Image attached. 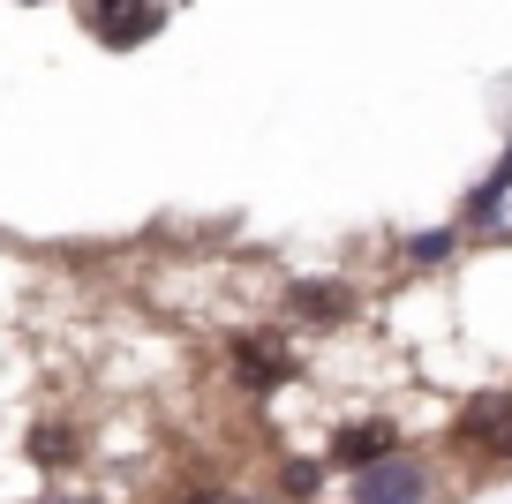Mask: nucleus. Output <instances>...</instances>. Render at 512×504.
I'll list each match as a JSON object with an SVG mask.
<instances>
[{"label":"nucleus","instance_id":"1","mask_svg":"<svg viewBox=\"0 0 512 504\" xmlns=\"http://www.w3.org/2000/svg\"><path fill=\"white\" fill-rule=\"evenodd\" d=\"M219 369H226L234 392L279 399V392H294V384L309 377V354H302V339H294V324L264 316V324H234L219 339Z\"/></svg>","mask_w":512,"mask_h":504},{"label":"nucleus","instance_id":"2","mask_svg":"<svg viewBox=\"0 0 512 504\" xmlns=\"http://www.w3.org/2000/svg\"><path fill=\"white\" fill-rule=\"evenodd\" d=\"M272 301H279V324H294V331H347V324H362V286H354L347 271H287Z\"/></svg>","mask_w":512,"mask_h":504},{"label":"nucleus","instance_id":"3","mask_svg":"<svg viewBox=\"0 0 512 504\" xmlns=\"http://www.w3.org/2000/svg\"><path fill=\"white\" fill-rule=\"evenodd\" d=\"M437 482H445L437 459L415 452V444H400L392 459L347 474V482H339V504H437Z\"/></svg>","mask_w":512,"mask_h":504},{"label":"nucleus","instance_id":"4","mask_svg":"<svg viewBox=\"0 0 512 504\" xmlns=\"http://www.w3.org/2000/svg\"><path fill=\"white\" fill-rule=\"evenodd\" d=\"M83 31H91V46L106 53H144L151 38H166V23H174V0H76Z\"/></svg>","mask_w":512,"mask_h":504},{"label":"nucleus","instance_id":"5","mask_svg":"<svg viewBox=\"0 0 512 504\" xmlns=\"http://www.w3.org/2000/svg\"><path fill=\"white\" fill-rule=\"evenodd\" d=\"M460 234L467 241H482V249H497V241H512V128H505V143H497V158H490V174L475 181V189L460 196Z\"/></svg>","mask_w":512,"mask_h":504},{"label":"nucleus","instance_id":"6","mask_svg":"<svg viewBox=\"0 0 512 504\" xmlns=\"http://www.w3.org/2000/svg\"><path fill=\"white\" fill-rule=\"evenodd\" d=\"M400 444H407V429L392 422V414H347V422L324 429V467L362 474V467H377V459H392Z\"/></svg>","mask_w":512,"mask_h":504},{"label":"nucleus","instance_id":"7","mask_svg":"<svg viewBox=\"0 0 512 504\" xmlns=\"http://www.w3.org/2000/svg\"><path fill=\"white\" fill-rule=\"evenodd\" d=\"M16 452L31 459L46 482H61V474H76L83 459H91V437H83L76 414H31V422H23V437H16Z\"/></svg>","mask_w":512,"mask_h":504},{"label":"nucleus","instance_id":"8","mask_svg":"<svg viewBox=\"0 0 512 504\" xmlns=\"http://www.w3.org/2000/svg\"><path fill=\"white\" fill-rule=\"evenodd\" d=\"M264 497H272V504H324V497H332V467H324V452H279Z\"/></svg>","mask_w":512,"mask_h":504},{"label":"nucleus","instance_id":"9","mask_svg":"<svg viewBox=\"0 0 512 504\" xmlns=\"http://www.w3.org/2000/svg\"><path fill=\"white\" fill-rule=\"evenodd\" d=\"M467 249H475V241L460 234V219L415 226V234H400V241H392V256H400V271H445V264H460Z\"/></svg>","mask_w":512,"mask_h":504},{"label":"nucleus","instance_id":"10","mask_svg":"<svg viewBox=\"0 0 512 504\" xmlns=\"http://www.w3.org/2000/svg\"><path fill=\"white\" fill-rule=\"evenodd\" d=\"M38 504H106V489H76V482H53Z\"/></svg>","mask_w":512,"mask_h":504},{"label":"nucleus","instance_id":"11","mask_svg":"<svg viewBox=\"0 0 512 504\" xmlns=\"http://www.w3.org/2000/svg\"><path fill=\"white\" fill-rule=\"evenodd\" d=\"M16 8H61V0H16Z\"/></svg>","mask_w":512,"mask_h":504},{"label":"nucleus","instance_id":"12","mask_svg":"<svg viewBox=\"0 0 512 504\" xmlns=\"http://www.w3.org/2000/svg\"><path fill=\"white\" fill-rule=\"evenodd\" d=\"M8 256H16V249H8V234H0V264H8Z\"/></svg>","mask_w":512,"mask_h":504}]
</instances>
